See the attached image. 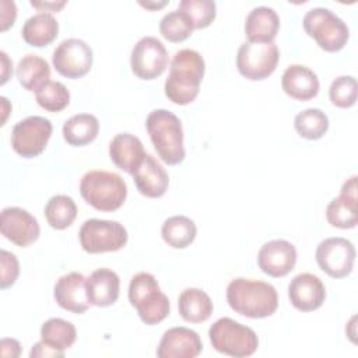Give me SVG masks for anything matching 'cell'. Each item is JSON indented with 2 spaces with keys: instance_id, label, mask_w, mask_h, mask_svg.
I'll return each mask as SVG.
<instances>
[{
  "instance_id": "6da1fadb",
  "label": "cell",
  "mask_w": 358,
  "mask_h": 358,
  "mask_svg": "<svg viewBox=\"0 0 358 358\" xmlns=\"http://www.w3.org/2000/svg\"><path fill=\"white\" fill-rule=\"evenodd\" d=\"M204 71L206 63L199 52L193 49H180L176 52L164 85L166 98L176 105L193 102L199 95Z\"/></svg>"
},
{
  "instance_id": "7a4b0ae2",
  "label": "cell",
  "mask_w": 358,
  "mask_h": 358,
  "mask_svg": "<svg viewBox=\"0 0 358 358\" xmlns=\"http://www.w3.org/2000/svg\"><path fill=\"white\" fill-rule=\"evenodd\" d=\"M227 302L232 310L242 316L263 319L277 310L278 294L266 281L238 277L227 287Z\"/></svg>"
},
{
  "instance_id": "3957f363",
  "label": "cell",
  "mask_w": 358,
  "mask_h": 358,
  "mask_svg": "<svg viewBox=\"0 0 358 358\" xmlns=\"http://www.w3.org/2000/svg\"><path fill=\"white\" fill-rule=\"evenodd\" d=\"M145 127L158 157L168 165L180 164L185 157L183 127L180 119L166 109L148 113Z\"/></svg>"
},
{
  "instance_id": "277c9868",
  "label": "cell",
  "mask_w": 358,
  "mask_h": 358,
  "mask_svg": "<svg viewBox=\"0 0 358 358\" xmlns=\"http://www.w3.org/2000/svg\"><path fill=\"white\" fill-rule=\"evenodd\" d=\"M81 197L98 211H116L127 197V185L115 172L90 171L80 182Z\"/></svg>"
},
{
  "instance_id": "5b68a950",
  "label": "cell",
  "mask_w": 358,
  "mask_h": 358,
  "mask_svg": "<svg viewBox=\"0 0 358 358\" xmlns=\"http://www.w3.org/2000/svg\"><path fill=\"white\" fill-rule=\"evenodd\" d=\"M129 301L140 319L148 324L161 323L169 315V299L151 273H137L129 284Z\"/></svg>"
},
{
  "instance_id": "8992f818",
  "label": "cell",
  "mask_w": 358,
  "mask_h": 358,
  "mask_svg": "<svg viewBox=\"0 0 358 358\" xmlns=\"http://www.w3.org/2000/svg\"><path fill=\"white\" fill-rule=\"evenodd\" d=\"M208 337L215 351L235 358L250 357L259 347L255 330L231 317H220L214 322L208 330Z\"/></svg>"
},
{
  "instance_id": "52a82bcc",
  "label": "cell",
  "mask_w": 358,
  "mask_h": 358,
  "mask_svg": "<svg viewBox=\"0 0 358 358\" xmlns=\"http://www.w3.org/2000/svg\"><path fill=\"white\" fill-rule=\"evenodd\" d=\"M302 25L305 32L326 52H338L347 45L350 29L347 24L329 8H310L305 14Z\"/></svg>"
},
{
  "instance_id": "ba28073f",
  "label": "cell",
  "mask_w": 358,
  "mask_h": 358,
  "mask_svg": "<svg viewBox=\"0 0 358 358\" xmlns=\"http://www.w3.org/2000/svg\"><path fill=\"white\" fill-rule=\"evenodd\" d=\"M78 239L87 253L116 252L126 246L127 231L117 221L91 218L83 222Z\"/></svg>"
},
{
  "instance_id": "9c48e42d",
  "label": "cell",
  "mask_w": 358,
  "mask_h": 358,
  "mask_svg": "<svg viewBox=\"0 0 358 358\" xmlns=\"http://www.w3.org/2000/svg\"><path fill=\"white\" fill-rule=\"evenodd\" d=\"M278 59L280 50L274 42H243L236 53V67L245 78L260 81L274 73Z\"/></svg>"
},
{
  "instance_id": "30bf717a",
  "label": "cell",
  "mask_w": 358,
  "mask_h": 358,
  "mask_svg": "<svg viewBox=\"0 0 358 358\" xmlns=\"http://www.w3.org/2000/svg\"><path fill=\"white\" fill-rule=\"evenodd\" d=\"M52 136V123L43 116H28L11 130V147L22 158H34L43 152Z\"/></svg>"
},
{
  "instance_id": "8fae6325",
  "label": "cell",
  "mask_w": 358,
  "mask_h": 358,
  "mask_svg": "<svg viewBox=\"0 0 358 358\" xmlns=\"http://www.w3.org/2000/svg\"><path fill=\"white\" fill-rule=\"evenodd\" d=\"M94 53L91 46L78 38L62 41L53 52L52 63L55 70L66 78H81L92 67Z\"/></svg>"
},
{
  "instance_id": "7c38bea8",
  "label": "cell",
  "mask_w": 358,
  "mask_h": 358,
  "mask_svg": "<svg viewBox=\"0 0 358 358\" xmlns=\"http://www.w3.org/2000/svg\"><path fill=\"white\" fill-rule=\"evenodd\" d=\"M355 256L352 242L340 236L327 238L316 248V262L320 270L331 278L347 277L354 268Z\"/></svg>"
},
{
  "instance_id": "4fadbf2b",
  "label": "cell",
  "mask_w": 358,
  "mask_h": 358,
  "mask_svg": "<svg viewBox=\"0 0 358 358\" xmlns=\"http://www.w3.org/2000/svg\"><path fill=\"white\" fill-rule=\"evenodd\" d=\"M130 66L138 78L154 80L168 66V50L155 36H143L131 49Z\"/></svg>"
},
{
  "instance_id": "5bb4252c",
  "label": "cell",
  "mask_w": 358,
  "mask_h": 358,
  "mask_svg": "<svg viewBox=\"0 0 358 358\" xmlns=\"http://www.w3.org/2000/svg\"><path fill=\"white\" fill-rule=\"evenodd\" d=\"M0 231L6 239L20 248L29 246L41 234L36 218L21 207H6L1 210Z\"/></svg>"
},
{
  "instance_id": "9a60e30c",
  "label": "cell",
  "mask_w": 358,
  "mask_h": 358,
  "mask_svg": "<svg viewBox=\"0 0 358 358\" xmlns=\"http://www.w3.org/2000/svg\"><path fill=\"white\" fill-rule=\"evenodd\" d=\"M296 263V249L285 239L266 242L257 253L259 268L270 277H284L294 270Z\"/></svg>"
},
{
  "instance_id": "2e32d148",
  "label": "cell",
  "mask_w": 358,
  "mask_h": 358,
  "mask_svg": "<svg viewBox=\"0 0 358 358\" xmlns=\"http://www.w3.org/2000/svg\"><path fill=\"white\" fill-rule=\"evenodd\" d=\"M203 351L200 336L187 327L168 329L158 344V358H194Z\"/></svg>"
},
{
  "instance_id": "e0dca14e",
  "label": "cell",
  "mask_w": 358,
  "mask_h": 358,
  "mask_svg": "<svg viewBox=\"0 0 358 358\" xmlns=\"http://www.w3.org/2000/svg\"><path fill=\"white\" fill-rule=\"evenodd\" d=\"M288 298L292 306L301 312L319 309L326 299V288L322 280L312 273L295 275L288 285Z\"/></svg>"
},
{
  "instance_id": "ac0fdd59",
  "label": "cell",
  "mask_w": 358,
  "mask_h": 358,
  "mask_svg": "<svg viewBox=\"0 0 358 358\" xmlns=\"http://www.w3.org/2000/svg\"><path fill=\"white\" fill-rule=\"evenodd\" d=\"M357 207V175H354L343 183L340 196L329 203L326 208V218L331 227L341 229L355 228L358 224Z\"/></svg>"
},
{
  "instance_id": "d6986e66",
  "label": "cell",
  "mask_w": 358,
  "mask_h": 358,
  "mask_svg": "<svg viewBox=\"0 0 358 358\" xmlns=\"http://www.w3.org/2000/svg\"><path fill=\"white\" fill-rule=\"evenodd\" d=\"M87 278L78 273L71 271L62 277L55 284L53 296L57 305L71 313H84L90 308L85 289Z\"/></svg>"
},
{
  "instance_id": "ffe728a7",
  "label": "cell",
  "mask_w": 358,
  "mask_h": 358,
  "mask_svg": "<svg viewBox=\"0 0 358 358\" xmlns=\"http://www.w3.org/2000/svg\"><path fill=\"white\" fill-rule=\"evenodd\" d=\"M143 143L130 133H119L109 143L110 161L126 173L133 175L145 158Z\"/></svg>"
},
{
  "instance_id": "44dd1931",
  "label": "cell",
  "mask_w": 358,
  "mask_h": 358,
  "mask_svg": "<svg viewBox=\"0 0 358 358\" xmlns=\"http://www.w3.org/2000/svg\"><path fill=\"white\" fill-rule=\"evenodd\" d=\"M85 289L90 305L106 308L113 305L119 298L120 278L110 268H96L87 278Z\"/></svg>"
},
{
  "instance_id": "7402d4cb",
  "label": "cell",
  "mask_w": 358,
  "mask_h": 358,
  "mask_svg": "<svg viewBox=\"0 0 358 358\" xmlns=\"http://www.w3.org/2000/svg\"><path fill=\"white\" fill-rule=\"evenodd\" d=\"M284 92L296 101H309L319 94V78L313 70L303 64H291L281 77Z\"/></svg>"
},
{
  "instance_id": "603a6c76",
  "label": "cell",
  "mask_w": 358,
  "mask_h": 358,
  "mask_svg": "<svg viewBox=\"0 0 358 358\" xmlns=\"http://www.w3.org/2000/svg\"><path fill=\"white\" fill-rule=\"evenodd\" d=\"M133 180L137 190L143 196L151 199L164 196L169 185L168 172L151 154H147L141 165L136 169Z\"/></svg>"
},
{
  "instance_id": "cb8c5ba5",
  "label": "cell",
  "mask_w": 358,
  "mask_h": 358,
  "mask_svg": "<svg viewBox=\"0 0 358 358\" xmlns=\"http://www.w3.org/2000/svg\"><path fill=\"white\" fill-rule=\"evenodd\" d=\"M280 29L277 11L267 6H259L249 11L245 20V35L248 42L268 43L274 42Z\"/></svg>"
},
{
  "instance_id": "d4e9b609",
  "label": "cell",
  "mask_w": 358,
  "mask_h": 358,
  "mask_svg": "<svg viewBox=\"0 0 358 358\" xmlns=\"http://www.w3.org/2000/svg\"><path fill=\"white\" fill-rule=\"evenodd\" d=\"M59 34V22L50 13L39 11L31 15L22 25V39L34 48L50 45Z\"/></svg>"
},
{
  "instance_id": "484cf974",
  "label": "cell",
  "mask_w": 358,
  "mask_h": 358,
  "mask_svg": "<svg viewBox=\"0 0 358 358\" xmlns=\"http://www.w3.org/2000/svg\"><path fill=\"white\" fill-rule=\"evenodd\" d=\"M179 315L189 323H201L210 319L213 313V301L200 288H186L178 298Z\"/></svg>"
},
{
  "instance_id": "4316f807",
  "label": "cell",
  "mask_w": 358,
  "mask_h": 358,
  "mask_svg": "<svg viewBox=\"0 0 358 358\" xmlns=\"http://www.w3.org/2000/svg\"><path fill=\"white\" fill-rule=\"evenodd\" d=\"M18 83L31 92H38L50 80L49 63L38 55H25L15 69Z\"/></svg>"
},
{
  "instance_id": "83f0119b",
  "label": "cell",
  "mask_w": 358,
  "mask_h": 358,
  "mask_svg": "<svg viewBox=\"0 0 358 358\" xmlns=\"http://www.w3.org/2000/svg\"><path fill=\"white\" fill-rule=\"evenodd\" d=\"M63 138L73 147H83L92 143L99 133V122L91 113H78L63 124Z\"/></svg>"
},
{
  "instance_id": "f1b7e54d",
  "label": "cell",
  "mask_w": 358,
  "mask_h": 358,
  "mask_svg": "<svg viewBox=\"0 0 358 358\" xmlns=\"http://www.w3.org/2000/svg\"><path fill=\"white\" fill-rule=\"evenodd\" d=\"M197 227L186 215H173L164 221L161 227V236L173 249L187 248L196 238Z\"/></svg>"
},
{
  "instance_id": "f546056e",
  "label": "cell",
  "mask_w": 358,
  "mask_h": 358,
  "mask_svg": "<svg viewBox=\"0 0 358 358\" xmlns=\"http://www.w3.org/2000/svg\"><path fill=\"white\" fill-rule=\"evenodd\" d=\"M77 338V330L71 322L60 317L48 319L41 327V341L49 347L64 352Z\"/></svg>"
},
{
  "instance_id": "4dcf8cb0",
  "label": "cell",
  "mask_w": 358,
  "mask_h": 358,
  "mask_svg": "<svg viewBox=\"0 0 358 358\" xmlns=\"http://www.w3.org/2000/svg\"><path fill=\"white\" fill-rule=\"evenodd\" d=\"M77 217L76 201L67 194L52 196L45 206V218L55 229L69 228Z\"/></svg>"
},
{
  "instance_id": "1f68e13d",
  "label": "cell",
  "mask_w": 358,
  "mask_h": 358,
  "mask_svg": "<svg viewBox=\"0 0 358 358\" xmlns=\"http://www.w3.org/2000/svg\"><path fill=\"white\" fill-rule=\"evenodd\" d=\"M294 127L301 137L306 140H319L329 129V117L322 109L309 108L295 116Z\"/></svg>"
},
{
  "instance_id": "d6a6232c",
  "label": "cell",
  "mask_w": 358,
  "mask_h": 358,
  "mask_svg": "<svg viewBox=\"0 0 358 358\" xmlns=\"http://www.w3.org/2000/svg\"><path fill=\"white\" fill-rule=\"evenodd\" d=\"M193 24L189 17L179 8L165 14L159 21L161 35L173 43L186 41L193 32Z\"/></svg>"
},
{
  "instance_id": "836d02e7",
  "label": "cell",
  "mask_w": 358,
  "mask_h": 358,
  "mask_svg": "<svg viewBox=\"0 0 358 358\" xmlns=\"http://www.w3.org/2000/svg\"><path fill=\"white\" fill-rule=\"evenodd\" d=\"M38 105L48 112H60L70 103V92L60 81H49L38 92H35Z\"/></svg>"
},
{
  "instance_id": "e575fe53",
  "label": "cell",
  "mask_w": 358,
  "mask_h": 358,
  "mask_svg": "<svg viewBox=\"0 0 358 358\" xmlns=\"http://www.w3.org/2000/svg\"><path fill=\"white\" fill-rule=\"evenodd\" d=\"M179 10L189 17L196 29L207 28L217 14V6L213 0H182Z\"/></svg>"
},
{
  "instance_id": "d590c367",
  "label": "cell",
  "mask_w": 358,
  "mask_h": 358,
  "mask_svg": "<svg viewBox=\"0 0 358 358\" xmlns=\"http://www.w3.org/2000/svg\"><path fill=\"white\" fill-rule=\"evenodd\" d=\"M329 98L337 108H351L357 102V80L352 76H340L329 88Z\"/></svg>"
},
{
  "instance_id": "8d00e7d4",
  "label": "cell",
  "mask_w": 358,
  "mask_h": 358,
  "mask_svg": "<svg viewBox=\"0 0 358 358\" xmlns=\"http://www.w3.org/2000/svg\"><path fill=\"white\" fill-rule=\"evenodd\" d=\"M0 260H1L0 287H1V289H6L17 281L18 274H20V263L14 253L7 252L4 249H1V252H0Z\"/></svg>"
},
{
  "instance_id": "74e56055",
  "label": "cell",
  "mask_w": 358,
  "mask_h": 358,
  "mask_svg": "<svg viewBox=\"0 0 358 358\" xmlns=\"http://www.w3.org/2000/svg\"><path fill=\"white\" fill-rule=\"evenodd\" d=\"M0 18H1V31H7L10 27L14 25L17 18V7L14 1L1 0L0 1Z\"/></svg>"
},
{
  "instance_id": "f35d334b",
  "label": "cell",
  "mask_w": 358,
  "mask_h": 358,
  "mask_svg": "<svg viewBox=\"0 0 358 358\" xmlns=\"http://www.w3.org/2000/svg\"><path fill=\"white\" fill-rule=\"evenodd\" d=\"M64 355V352H60V351H57V350H55V348H52V347H49L48 344H45L43 341H39V343H36L34 347H32V350H31V352H29V357L31 358H36V357H63Z\"/></svg>"
},
{
  "instance_id": "ab89813d",
  "label": "cell",
  "mask_w": 358,
  "mask_h": 358,
  "mask_svg": "<svg viewBox=\"0 0 358 358\" xmlns=\"http://www.w3.org/2000/svg\"><path fill=\"white\" fill-rule=\"evenodd\" d=\"M1 347V355L3 357H18L21 352V345L17 340L14 338H3L0 343Z\"/></svg>"
},
{
  "instance_id": "60d3db41",
  "label": "cell",
  "mask_w": 358,
  "mask_h": 358,
  "mask_svg": "<svg viewBox=\"0 0 358 358\" xmlns=\"http://www.w3.org/2000/svg\"><path fill=\"white\" fill-rule=\"evenodd\" d=\"M67 4V1H31V6L35 8H39L41 11H53V13H59L64 6Z\"/></svg>"
},
{
  "instance_id": "b9f144b4",
  "label": "cell",
  "mask_w": 358,
  "mask_h": 358,
  "mask_svg": "<svg viewBox=\"0 0 358 358\" xmlns=\"http://www.w3.org/2000/svg\"><path fill=\"white\" fill-rule=\"evenodd\" d=\"M0 56H1V67H3L1 69V81H0V84H6L10 74L13 73V62L8 59V56L4 50L0 52Z\"/></svg>"
},
{
  "instance_id": "7bdbcfd3",
  "label": "cell",
  "mask_w": 358,
  "mask_h": 358,
  "mask_svg": "<svg viewBox=\"0 0 358 358\" xmlns=\"http://www.w3.org/2000/svg\"><path fill=\"white\" fill-rule=\"evenodd\" d=\"M168 1H161V3H143V1H140V6H143V7H145V8H150V10H154V8H161V7H164L165 4H166Z\"/></svg>"
}]
</instances>
